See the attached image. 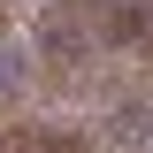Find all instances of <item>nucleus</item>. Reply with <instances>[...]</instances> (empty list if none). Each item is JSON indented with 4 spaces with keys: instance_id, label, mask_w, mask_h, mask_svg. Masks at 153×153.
<instances>
[{
    "instance_id": "f257e3e1",
    "label": "nucleus",
    "mask_w": 153,
    "mask_h": 153,
    "mask_svg": "<svg viewBox=\"0 0 153 153\" xmlns=\"http://www.w3.org/2000/svg\"><path fill=\"white\" fill-rule=\"evenodd\" d=\"M0 153H92L76 123H0Z\"/></svg>"
}]
</instances>
